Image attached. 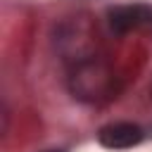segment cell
Returning <instances> with one entry per match:
<instances>
[{
	"label": "cell",
	"mask_w": 152,
	"mask_h": 152,
	"mask_svg": "<svg viewBox=\"0 0 152 152\" xmlns=\"http://www.w3.org/2000/svg\"><path fill=\"white\" fill-rule=\"evenodd\" d=\"M109 26L114 33H147L152 36V5H119L109 10Z\"/></svg>",
	"instance_id": "cell-1"
},
{
	"label": "cell",
	"mask_w": 152,
	"mask_h": 152,
	"mask_svg": "<svg viewBox=\"0 0 152 152\" xmlns=\"http://www.w3.org/2000/svg\"><path fill=\"white\" fill-rule=\"evenodd\" d=\"M97 140L107 150H128V147H133L142 140V128L138 124H131V121L107 124V126L100 128Z\"/></svg>",
	"instance_id": "cell-2"
},
{
	"label": "cell",
	"mask_w": 152,
	"mask_h": 152,
	"mask_svg": "<svg viewBox=\"0 0 152 152\" xmlns=\"http://www.w3.org/2000/svg\"><path fill=\"white\" fill-rule=\"evenodd\" d=\"M45 152H62V150H45Z\"/></svg>",
	"instance_id": "cell-3"
}]
</instances>
